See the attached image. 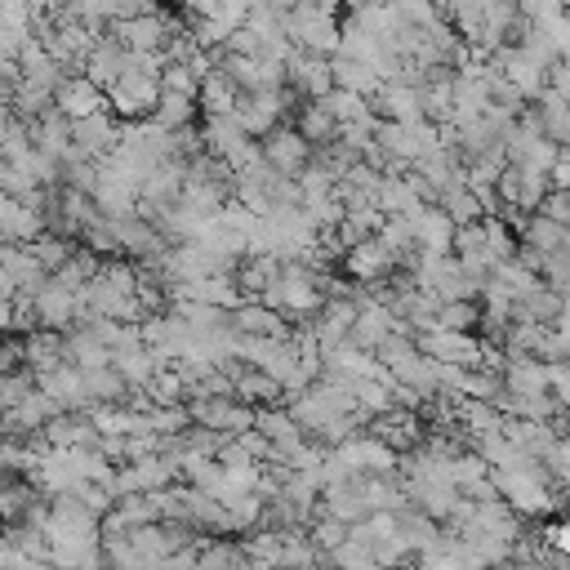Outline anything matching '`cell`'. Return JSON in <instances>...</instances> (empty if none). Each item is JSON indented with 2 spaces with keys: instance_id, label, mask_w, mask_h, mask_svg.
<instances>
[{
  "instance_id": "cell-21",
  "label": "cell",
  "mask_w": 570,
  "mask_h": 570,
  "mask_svg": "<svg viewBox=\"0 0 570 570\" xmlns=\"http://www.w3.org/2000/svg\"><path fill=\"white\" fill-rule=\"evenodd\" d=\"M116 89H120V94H125L142 116H147V111H151V102L160 98V80H156V76H147V71H138V67H125V71L116 76Z\"/></svg>"
},
{
  "instance_id": "cell-28",
  "label": "cell",
  "mask_w": 570,
  "mask_h": 570,
  "mask_svg": "<svg viewBox=\"0 0 570 570\" xmlns=\"http://www.w3.org/2000/svg\"><path fill=\"white\" fill-rule=\"evenodd\" d=\"M481 236H485V254H490V263L512 258L517 236H512V227H508L499 214H481Z\"/></svg>"
},
{
  "instance_id": "cell-41",
  "label": "cell",
  "mask_w": 570,
  "mask_h": 570,
  "mask_svg": "<svg viewBox=\"0 0 570 570\" xmlns=\"http://www.w3.org/2000/svg\"><path fill=\"white\" fill-rule=\"evenodd\" d=\"M4 428H9V410L0 405V432H4Z\"/></svg>"
},
{
  "instance_id": "cell-39",
  "label": "cell",
  "mask_w": 570,
  "mask_h": 570,
  "mask_svg": "<svg viewBox=\"0 0 570 570\" xmlns=\"http://www.w3.org/2000/svg\"><path fill=\"white\" fill-rule=\"evenodd\" d=\"M298 4H316V9H325V13H338V9H343L338 0H298Z\"/></svg>"
},
{
  "instance_id": "cell-4",
  "label": "cell",
  "mask_w": 570,
  "mask_h": 570,
  "mask_svg": "<svg viewBox=\"0 0 570 570\" xmlns=\"http://www.w3.org/2000/svg\"><path fill=\"white\" fill-rule=\"evenodd\" d=\"M36 387H40L58 410H76V414H85V410L94 405L89 392H85V374H80V365H71V361H58V365L40 370V374H36Z\"/></svg>"
},
{
  "instance_id": "cell-13",
  "label": "cell",
  "mask_w": 570,
  "mask_h": 570,
  "mask_svg": "<svg viewBox=\"0 0 570 570\" xmlns=\"http://www.w3.org/2000/svg\"><path fill=\"white\" fill-rule=\"evenodd\" d=\"M45 227L40 209H27L22 200H13L9 191L0 196V240H31Z\"/></svg>"
},
{
  "instance_id": "cell-31",
  "label": "cell",
  "mask_w": 570,
  "mask_h": 570,
  "mask_svg": "<svg viewBox=\"0 0 570 570\" xmlns=\"http://www.w3.org/2000/svg\"><path fill=\"white\" fill-rule=\"evenodd\" d=\"M142 419H147V428L151 432H160V436H174V432H183L191 419H187V405H147L142 410Z\"/></svg>"
},
{
  "instance_id": "cell-40",
  "label": "cell",
  "mask_w": 570,
  "mask_h": 570,
  "mask_svg": "<svg viewBox=\"0 0 570 570\" xmlns=\"http://www.w3.org/2000/svg\"><path fill=\"white\" fill-rule=\"evenodd\" d=\"M0 334H9V298H0Z\"/></svg>"
},
{
  "instance_id": "cell-23",
  "label": "cell",
  "mask_w": 570,
  "mask_h": 570,
  "mask_svg": "<svg viewBox=\"0 0 570 570\" xmlns=\"http://www.w3.org/2000/svg\"><path fill=\"white\" fill-rule=\"evenodd\" d=\"M45 107H53V89H45V85L18 76V85L9 89V111H18L22 120H31V116H40Z\"/></svg>"
},
{
  "instance_id": "cell-19",
  "label": "cell",
  "mask_w": 570,
  "mask_h": 570,
  "mask_svg": "<svg viewBox=\"0 0 570 570\" xmlns=\"http://www.w3.org/2000/svg\"><path fill=\"white\" fill-rule=\"evenodd\" d=\"M232 396L245 401V405H267V401H281V383L254 365H245L236 379H232Z\"/></svg>"
},
{
  "instance_id": "cell-15",
  "label": "cell",
  "mask_w": 570,
  "mask_h": 570,
  "mask_svg": "<svg viewBox=\"0 0 570 570\" xmlns=\"http://www.w3.org/2000/svg\"><path fill=\"white\" fill-rule=\"evenodd\" d=\"M294 129H298L312 147H321V142H330V138L338 134V120H334L316 98H298V107H294Z\"/></svg>"
},
{
  "instance_id": "cell-37",
  "label": "cell",
  "mask_w": 570,
  "mask_h": 570,
  "mask_svg": "<svg viewBox=\"0 0 570 570\" xmlns=\"http://www.w3.org/2000/svg\"><path fill=\"white\" fill-rule=\"evenodd\" d=\"M543 85L557 89V94H570V67H566V58H552L543 67Z\"/></svg>"
},
{
  "instance_id": "cell-18",
  "label": "cell",
  "mask_w": 570,
  "mask_h": 570,
  "mask_svg": "<svg viewBox=\"0 0 570 570\" xmlns=\"http://www.w3.org/2000/svg\"><path fill=\"white\" fill-rule=\"evenodd\" d=\"M517 240L534 245L539 254H543V249H561V245H570V223H552V218H543V214H525Z\"/></svg>"
},
{
  "instance_id": "cell-8",
  "label": "cell",
  "mask_w": 570,
  "mask_h": 570,
  "mask_svg": "<svg viewBox=\"0 0 570 570\" xmlns=\"http://www.w3.org/2000/svg\"><path fill=\"white\" fill-rule=\"evenodd\" d=\"M410 232H414V249L419 254H445L450 249V236H454V223L450 214L432 200V205H419L410 214Z\"/></svg>"
},
{
  "instance_id": "cell-2",
  "label": "cell",
  "mask_w": 570,
  "mask_h": 570,
  "mask_svg": "<svg viewBox=\"0 0 570 570\" xmlns=\"http://www.w3.org/2000/svg\"><path fill=\"white\" fill-rule=\"evenodd\" d=\"M414 347L436 356V361H454V365H476V356H481L476 330H445V325L414 330Z\"/></svg>"
},
{
  "instance_id": "cell-10",
  "label": "cell",
  "mask_w": 570,
  "mask_h": 570,
  "mask_svg": "<svg viewBox=\"0 0 570 570\" xmlns=\"http://www.w3.org/2000/svg\"><path fill=\"white\" fill-rule=\"evenodd\" d=\"M36 316H40V325H49V330H67L71 321H76V294L71 289H62L58 281H49L45 276V285L36 289Z\"/></svg>"
},
{
  "instance_id": "cell-29",
  "label": "cell",
  "mask_w": 570,
  "mask_h": 570,
  "mask_svg": "<svg viewBox=\"0 0 570 570\" xmlns=\"http://www.w3.org/2000/svg\"><path fill=\"white\" fill-rule=\"evenodd\" d=\"M539 281H543L548 289L566 294V281H570V245H561V249H543V258H539Z\"/></svg>"
},
{
  "instance_id": "cell-36",
  "label": "cell",
  "mask_w": 570,
  "mask_h": 570,
  "mask_svg": "<svg viewBox=\"0 0 570 570\" xmlns=\"http://www.w3.org/2000/svg\"><path fill=\"white\" fill-rule=\"evenodd\" d=\"M543 387L557 401H570V370H566V361H543Z\"/></svg>"
},
{
  "instance_id": "cell-9",
  "label": "cell",
  "mask_w": 570,
  "mask_h": 570,
  "mask_svg": "<svg viewBox=\"0 0 570 570\" xmlns=\"http://www.w3.org/2000/svg\"><path fill=\"white\" fill-rule=\"evenodd\" d=\"M338 267H343L352 281H374V276L392 272V254L383 249L379 236H365V240H356V245H347V249L338 254Z\"/></svg>"
},
{
  "instance_id": "cell-14",
  "label": "cell",
  "mask_w": 570,
  "mask_h": 570,
  "mask_svg": "<svg viewBox=\"0 0 570 570\" xmlns=\"http://www.w3.org/2000/svg\"><path fill=\"white\" fill-rule=\"evenodd\" d=\"M330 80H334L338 89L361 94V98H374V94H379V76H374L365 62L347 58V53H330Z\"/></svg>"
},
{
  "instance_id": "cell-6",
  "label": "cell",
  "mask_w": 570,
  "mask_h": 570,
  "mask_svg": "<svg viewBox=\"0 0 570 570\" xmlns=\"http://www.w3.org/2000/svg\"><path fill=\"white\" fill-rule=\"evenodd\" d=\"M71 142L89 156V160H98V156H107L116 142H120V120L102 107V111H89V116H80V120H71Z\"/></svg>"
},
{
  "instance_id": "cell-5",
  "label": "cell",
  "mask_w": 570,
  "mask_h": 570,
  "mask_svg": "<svg viewBox=\"0 0 570 570\" xmlns=\"http://www.w3.org/2000/svg\"><path fill=\"white\" fill-rule=\"evenodd\" d=\"M53 107L67 116V120H80L89 111H102L107 107V94L85 76V71H62V80L53 85Z\"/></svg>"
},
{
  "instance_id": "cell-32",
  "label": "cell",
  "mask_w": 570,
  "mask_h": 570,
  "mask_svg": "<svg viewBox=\"0 0 570 570\" xmlns=\"http://www.w3.org/2000/svg\"><path fill=\"white\" fill-rule=\"evenodd\" d=\"M36 387V374H31V365H13V370H0V405L9 410L22 392H31Z\"/></svg>"
},
{
  "instance_id": "cell-12",
  "label": "cell",
  "mask_w": 570,
  "mask_h": 570,
  "mask_svg": "<svg viewBox=\"0 0 570 570\" xmlns=\"http://www.w3.org/2000/svg\"><path fill=\"white\" fill-rule=\"evenodd\" d=\"M49 414H58V405L40 392V387H31V392H22L13 405H9V428L4 432H13V436H27V432H36Z\"/></svg>"
},
{
  "instance_id": "cell-33",
  "label": "cell",
  "mask_w": 570,
  "mask_h": 570,
  "mask_svg": "<svg viewBox=\"0 0 570 570\" xmlns=\"http://www.w3.org/2000/svg\"><path fill=\"white\" fill-rule=\"evenodd\" d=\"M156 80H160V89H169V94H187V98H196V76L187 71V62H165Z\"/></svg>"
},
{
  "instance_id": "cell-22",
  "label": "cell",
  "mask_w": 570,
  "mask_h": 570,
  "mask_svg": "<svg viewBox=\"0 0 570 570\" xmlns=\"http://www.w3.org/2000/svg\"><path fill=\"white\" fill-rule=\"evenodd\" d=\"M160 129H178V125H187V120H196V98H187V94H169V89H160V98L151 102V111H147Z\"/></svg>"
},
{
  "instance_id": "cell-17",
  "label": "cell",
  "mask_w": 570,
  "mask_h": 570,
  "mask_svg": "<svg viewBox=\"0 0 570 570\" xmlns=\"http://www.w3.org/2000/svg\"><path fill=\"white\" fill-rule=\"evenodd\" d=\"M236 98H240V89H236L218 67H214L209 76L196 80V111H205V116H214V111H232Z\"/></svg>"
},
{
  "instance_id": "cell-38",
  "label": "cell",
  "mask_w": 570,
  "mask_h": 570,
  "mask_svg": "<svg viewBox=\"0 0 570 570\" xmlns=\"http://www.w3.org/2000/svg\"><path fill=\"white\" fill-rule=\"evenodd\" d=\"M31 31H22V27H13V22H4L0 18V53H9V58H18V49H22V40H27Z\"/></svg>"
},
{
  "instance_id": "cell-11",
  "label": "cell",
  "mask_w": 570,
  "mask_h": 570,
  "mask_svg": "<svg viewBox=\"0 0 570 570\" xmlns=\"http://www.w3.org/2000/svg\"><path fill=\"white\" fill-rule=\"evenodd\" d=\"M58 361H62V330L36 325V330L22 334V365H31V374H40Z\"/></svg>"
},
{
  "instance_id": "cell-27",
  "label": "cell",
  "mask_w": 570,
  "mask_h": 570,
  "mask_svg": "<svg viewBox=\"0 0 570 570\" xmlns=\"http://www.w3.org/2000/svg\"><path fill=\"white\" fill-rule=\"evenodd\" d=\"M476 316H481V303H476V298H441L436 312H432V325H445V330H476Z\"/></svg>"
},
{
  "instance_id": "cell-1",
  "label": "cell",
  "mask_w": 570,
  "mask_h": 570,
  "mask_svg": "<svg viewBox=\"0 0 570 570\" xmlns=\"http://www.w3.org/2000/svg\"><path fill=\"white\" fill-rule=\"evenodd\" d=\"M281 31H285L289 45H298L307 53H321V58H330L338 49V13H325L316 4L289 0V9L281 18Z\"/></svg>"
},
{
  "instance_id": "cell-20",
  "label": "cell",
  "mask_w": 570,
  "mask_h": 570,
  "mask_svg": "<svg viewBox=\"0 0 570 570\" xmlns=\"http://www.w3.org/2000/svg\"><path fill=\"white\" fill-rule=\"evenodd\" d=\"M338 125H352V120H365V116H374V107H370V98H361V94H352V89H338V85H330L321 98H316Z\"/></svg>"
},
{
  "instance_id": "cell-16",
  "label": "cell",
  "mask_w": 570,
  "mask_h": 570,
  "mask_svg": "<svg viewBox=\"0 0 570 570\" xmlns=\"http://www.w3.org/2000/svg\"><path fill=\"white\" fill-rule=\"evenodd\" d=\"M111 370H116L129 387H142L160 365H156V356H151L147 343H134V347H111Z\"/></svg>"
},
{
  "instance_id": "cell-25",
  "label": "cell",
  "mask_w": 570,
  "mask_h": 570,
  "mask_svg": "<svg viewBox=\"0 0 570 570\" xmlns=\"http://www.w3.org/2000/svg\"><path fill=\"white\" fill-rule=\"evenodd\" d=\"M71 236H58V232H49V227H40L31 240H27V249L36 254V263L45 267V272H53V267H62L67 263V254H71Z\"/></svg>"
},
{
  "instance_id": "cell-35",
  "label": "cell",
  "mask_w": 570,
  "mask_h": 570,
  "mask_svg": "<svg viewBox=\"0 0 570 570\" xmlns=\"http://www.w3.org/2000/svg\"><path fill=\"white\" fill-rule=\"evenodd\" d=\"M534 214H543V218H552V223H570V191H557V187H548V191L539 196Z\"/></svg>"
},
{
  "instance_id": "cell-7",
  "label": "cell",
  "mask_w": 570,
  "mask_h": 570,
  "mask_svg": "<svg viewBox=\"0 0 570 570\" xmlns=\"http://www.w3.org/2000/svg\"><path fill=\"white\" fill-rule=\"evenodd\" d=\"M285 85H294L303 98H321L334 80H330V58H321V53H307V49H289V58H285Z\"/></svg>"
},
{
  "instance_id": "cell-26",
  "label": "cell",
  "mask_w": 570,
  "mask_h": 570,
  "mask_svg": "<svg viewBox=\"0 0 570 570\" xmlns=\"http://www.w3.org/2000/svg\"><path fill=\"white\" fill-rule=\"evenodd\" d=\"M80 374H85L89 401H125V392H129V383L111 370V361H107V365H89V370H80Z\"/></svg>"
},
{
  "instance_id": "cell-3",
  "label": "cell",
  "mask_w": 570,
  "mask_h": 570,
  "mask_svg": "<svg viewBox=\"0 0 570 570\" xmlns=\"http://www.w3.org/2000/svg\"><path fill=\"white\" fill-rule=\"evenodd\" d=\"M258 151H263V160H267L276 174H285V178H294V174L312 160V142H307L294 125H272V129L263 134Z\"/></svg>"
},
{
  "instance_id": "cell-30",
  "label": "cell",
  "mask_w": 570,
  "mask_h": 570,
  "mask_svg": "<svg viewBox=\"0 0 570 570\" xmlns=\"http://www.w3.org/2000/svg\"><path fill=\"white\" fill-rule=\"evenodd\" d=\"M352 401H356V410H365V414H383L387 405H392V392H387V383H379V379H352Z\"/></svg>"
},
{
  "instance_id": "cell-24",
  "label": "cell",
  "mask_w": 570,
  "mask_h": 570,
  "mask_svg": "<svg viewBox=\"0 0 570 570\" xmlns=\"http://www.w3.org/2000/svg\"><path fill=\"white\" fill-rule=\"evenodd\" d=\"M436 205L450 214V223H454V227H459V223H476V218H481V200H476L463 183L441 187V191H436Z\"/></svg>"
},
{
  "instance_id": "cell-34",
  "label": "cell",
  "mask_w": 570,
  "mask_h": 570,
  "mask_svg": "<svg viewBox=\"0 0 570 570\" xmlns=\"http://www.w3.org/2000/svg\"><path fill=\"white\" fill-rule=\"evenodd\" d=\"M392 9H396L401 22H410V27H428L432 18H441V9H436L432 0H392Z\"/></svg>"
}]
</instances>
